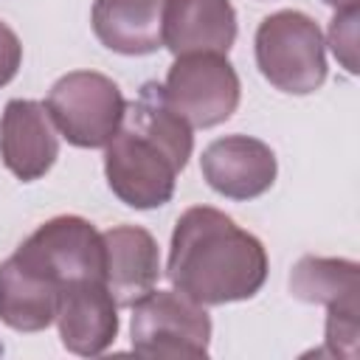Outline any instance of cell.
<instances>
[{
	"instance_id": "16",
	"label": "cell",
	"mask_w": 360,
	"mask_h": 360,
	"mask_svg": "<svg viewBox=\"0 0 360 360\" xmlns=\"http://www.w3.org/2000/svg\"><path fill=\"white\" fill-rule=\"evenodd\" d=\"M357 8H340L329 22V45L335 59L349 70L357 73Z\"/></svg>"
},
{
	"instance_id": "1",
	"label": "cell",
	"mask_w": 360,
	"mask_h": 360,
	"mask_svg": "<svg viewBox=\"0 0 360 360\" xmlns=\"http://www.w3.org/2000/svg\"><path fill=\"white\" fill-rule=\"evenodd\" d=\"M191 124L169 104L163 84L143 82L127 104L124 121L104 146L110 191L129 208H160L174 197L177 174L186 169L194 135Z\"/></svg>"
},
{
	"instance_id": "5",
	"label": "cell",
	"mask_w": 360,
	"mask_h": 360,
	"mask_svg": "<svg viewBox=\"0 0 360 360\" xmlns=\"http://www.w3.org/2000/svg\"><path fill=\"white\" fill-rule=\"evenodd\" d=\"M290 292L304 304L326 307V338L321 354L357 357L360 335V264L352 259L301 256L290 273Z\"/></svg>"
},
{
	"instance_id": "4",
	"label": "cell",
	"mask_w": 360,
	"mask_h": 360,
	"mask_svg": "<svg viewBox=\"0 0 360 360\" xmlns=\"http://www.w3.org/2000/svg\"><path fill=\"white\" fill-rule=\"evenodd\" d=\"M45 107L68 143L79 149H104L124 121L127 98L110 76L73 70L53 82Z\"/></svg>"
},
{
	"instance_id": "2",
	"label": "cell",
	"mask_w": 360,
	"mask_h": 360,
	"mask_svg": "<svg viewBox=\"0 0 360 360\" xmlns=\"http://www.w3.org/2000/svg\"><path fill=\"white\" fill-rule=\"evenodd\" d=\"M267 250L259 236L239 228L225 211L194 205L180 214L166 278L202 307H222L253 298L267 281Z\"/></svg>"
},
{
	"instance_id": "17",
	"label": "cell",
	"mask_w": 360,
	"mask_h": 360,
	"mask_svg": "<svg viewBox=\"0 0 360 360\" xmlns=\"http://www.w3.org/2000/svg\"><path fill=\"white\" fill-rule=\"evenodd\" d=\"M22 65V45L20 37L0 20V87H6Z\"/></svg>"
},
{
	"instance_id": "8",
	"label": "cell",
	"mask_w": 360,
	"mask_h": 360,
	"mask_svg": "<svg viewBox=\"0 0 360 360\" xmlns=\"http://www.w3.org/2000/svg\"><path fill=\"white\" fill-rule=\"evenodd\" d=\"M166 98L169 104L200 129L228 121L242 96L239 76L228 56L222 53H186L174 56L166 73Z\"/></svg>"
},
{
	"instance_id": "10",
	"label": "cell",
	"mask_w": 360,
	"mask_h": 360,
	"mask_svg": "<svg viewBox=\"0 0 360 360\" xmlns=\"http://www.w3.org/2000/svg\"><path fill=\"white\" fill-rule=\"evenodd\" d=\"M3 166L22 183H34L51 172L59 158V132L45 104L11 98L0 115Z\"/></svg>"
},
{
	"instance_id": "3",
	"label": "cell",
	"mask_w": 360,
	"mask_h": 360,
	"mask_svg": "<svg viewBox=\"0 0 360 360\" xmlns=\"http://www.w3.org/2000/svg\"><path fill=\"white\" fill-rule=\"evenodd\" d=\"M256 65L276 90L309 96L326 82L323 31L304 11H276L256 28Z\"/></svg>"
},
{
	"instance_id": "6",
	"label": "cell",
	"mask_w": 360,
	"mask_h": 360,
	"mask_svg": "<svg viewBox=\"0 0 360 360\" xmlns=\"http://www.w3.org/2000/svg\"><path fill=\"white\" fill-rule=\"evenodd\" d=\"M132 352L141 357H208L211 315L177 290H152L132 307Z\"/></svg>"
},
{
	"instance_id": "11",
	"label": "cell",
	"mask_w": 360,
	"mask_h": 360,
	"mask_svg": "<svg viewBox=\"0 0 360 360\" xmlns=\"http://www.w3.org/2000/svg\"><path fill=\"white\" fill-rule=\"evenodd\" d=\"M53 323L68 352L96 357L118 338V304L101 278L76 281L62 290Z\"/></svg>"
},
{
	"instance_id": "15",
	"label": "cell",
	"mask_w": 360,
	"mask_h": 360,
	"mask_svg": "<svg viewBox=\"0 0 360 360\" xmlns=\"http://www.w3.org/2000/svg\"><path fill=\"white\" fill-rule=\"evenodd\" d=\"M62 287L20 262H0V321L14 332H42L53 323Z\"/></svg>"
},
{
	"instance_id": "7",
	"label": "cell",
	"mask_w": 360,
	"mask_h": 360,
	"mask_svg": "<svg viewBox=\"0 0 360 360\" xmlns=\"http://www.w3.org/2000/svg\"><path fill=\"white\" fill-rule=\"evenodd\" d=\"M14 256L62 290L76 281H104V239L84 217L62 214L42 222Z\"/></svg>"
},
{
	"instance_id": "14",
	"label": "cell",
	"mask_w": 360,
	"mask_h": 360,
	"mask_svg": "<svg viewBox=\"0 0 360 360\" xmlns=\"http://www.w3.org/2000/svg\"><path fill=\"white\" fill-rule=\"evenodd\" d=\"M90 25L104 48L149 56L163 48V0H96Z\"/></svg>"
},
{
	"instance_id": "9",
	"label": "cell",
	"mask_w": 360,
	"mask_h": 360,
	"mask_svg": "<svg viewBox=\"0 0 360 360\" xmlns=\"http://www.w3.org/2000/svg\"><path fill=\"white\" fill-rule=\"evenodd\" d=\"M200 169L205 183L228 200H256L273 188L278 160L273 149L250 135H225L202 149Z\"/></svg>"
},
{
	"instance_id": "13",
	"label": "cell",
	"mask_w": 360,
	"mask_h": 360,
	"mask_svg": "<svg viewBox=\"0 0 360 360\" xmlns=\"http://www.w3.org/2000/svg\"><path fill=\"white\" fill-rule=\"evenodd\" d=\"M236 42L231 0H163V45L174 56L222 53Z\"/></svg>"
},
{
	"instance_id": "12",
	"label": "cell",
	"mask_w": 360,
	"mask_h": 360,
	"mask_svg": "<svg viewBox=\"0 0 360 360\" xmlns=\"http://www.w3.org/2000/svg\"><path fill=\"white\" fill-rule=\"evenodd\" d=\"M104 239V284L118 307H132L155 290L163 267L155 236L138 225H115Z\"/></svg>"
},
{
	"instance_id": "18",
	"label": "cell",
	"mask_w": 360,
	"mask_h": 360,
	"mask_svg": "<svg viewBox=\"0 0 360 360\" xmlns=\"http://www.w3.org/2000/svg\"><path fill=\"white\" fill-rule=\"evenodd\" d=\"M323 3L340 11V8H357V3H360V0H323Z\"/></svg>"
}]
</instances>
